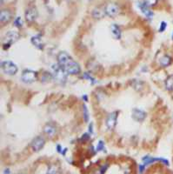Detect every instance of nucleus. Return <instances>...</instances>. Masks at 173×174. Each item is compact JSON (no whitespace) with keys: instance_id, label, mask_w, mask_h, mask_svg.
Returning <instances> with one entry per match:
<instances>
[{"instance_id":"16","label":"nucleus","mask_w":173,"mask_h":174,"mask_svg":"<svg viewBox=\"0 0 173 174\" xmlns=\"http://www.w3.org/2000/svg\"><path fill=\"white\" fill-rule=\"evenodd\" d=\"M32 43L38 49H41L42 50L44 48V43H43L40 36H34V37H32Z\"/></svg>"},{"instance_id":"13","label":"nucleus","mask_w":173,"mask_h":174,"mask_svg":"<svg viewBox=\"0 0 173 174\" xmlns=\"http://www.w3.org/2000/svg\"><path fill=\"white\" fill-rule=\"evenodd\" d=\"M110 31H111L112 36H113L115 38H116V39H120V38H121L122 33H121V30H120V28H119L118 25L115 24H111V26H110Z\"/></svg>"},{"instance_id":"20","label":"nucleus","mask_w":173,"mask_h":174,"mask_svg":"<svg viewBox=\"0 0 173 174\" xmlns=\"http://www.w3.org/2000/svg\"><path fill=\"white\" fill-rule=\"evenodd\" d=\"M143 3L146 6L151 7V6H154L158 4V0H143Z\"/></svg>"},{"instance_id":"10","label":"nucleus","mask_w":173,"mask_h":174,"mask_svg":"<svg viewBox=\"0 0 173 174\" xmlns=\"http://www.w3.org/2000/svg\"><path fill=\"white\" fill-rule=\"evenodd\" d=\"M132 118L136 121L142 122V121H143L145 119L146 113L145 111H141V110H138V109H133V111H132Z\"/></svg>"},{"instance_id":"2","label":"nucleus","mask_w":173,"mask_h":174,"mask_svg":"<svg viewBox=\"0 0 173 174\" xmlns=\"http://www.w3.org/2000/svg\"><path fill=\"white\" fill-rule=\"evenodd\" d=\"M52 69H53V78L55 79L59 82H65L66 80V72L59 65H52Z\"/></svg>"},{"instance_id":"17","label":"nucleus","mask_w":173,"mask_h":174,"mask_svg":"<svg viewBox=\"0 0 173 174\" xmlns=\"http://www.w3.org/2000/svg\"><path fill=\"white\" fill-rule=\"evenodd\" d=\"M139 8L141 9L142 12H143V14H145L148 18H152V16H153V12H152L151 11H150L149 8H148V6H146L143 3H142V4L139 5Z\"/></svg>"},{"instance_id":"12","label":"nucleus","mask_w":173,"mask_h":174,"mask_svg":"<svg viewBox=\"0 0 173 174\" xmlns=\"http://www.w3.org/2000/svg\"><path fill=\"white\" fill-rule=\"evenodd\" d=\"M44 132L49 137H53L57 132V129L52 124H47L44 127Z\"/></svg>"},{"instance_id":"1","label":"nucleus","mask_w":173,"mask_h":174,"mask_svg":"<svg viewBox=\"0 0 173 174\" xmlns=\"http://www.w3.org/2000/svg\"><path fill=\"white\" fill-rule=\"evenodd\" d=\"M64 71L66 72V74H70V75H75L80 72V66L79 65L75 62L71 57L64 65L61 66Z\"/></svg>"},{"instance_id":"26","label":"nucleus","mask_w":173,"mask_h":174,"mask_svg":"<svg viewBox=\"0 0 173 174\" xmlns=\"http://www.w3.org/2000/svg\"><path fill=\"white\" fill-rule=\"evenodd\" d=\"M48 174H56V169L54 166L50 167V169L48 171Z\"/></svg>"},{"instance_id":"23","label":"nucleus","mask_w":173,"mask_h":174,"mask_svg":"<svg viewBox=\"0 0 173 174\" xmlns=\"http://www.w3.org/2000/svg\"><path fill=\"white\" fill-rule=\"evenodd\" d=\"M83 117H84V120L85 122H87L89 119V113L87 111V108H86L85 105H83Z\"/></svg>"},{"instance_id":"27","label":"nucleus","mask_w":173,"mask_h":174,"mask_svg":"<svg viewBox=\"0 0 173 174\" xmlns=\"http://www.w3.org/2000/svg\"><path fill=\"white\" fill-rule=\"evenodd\" d=\"M107 167H108L107 165H104V167H102V168H101V171H100V173H101V174H104V173L105 172V170L107 169Z\"/></svg>"},{"instance_id":"22","label":"nucleus","mask_w":173,"mask_h":174,"mask_svg":"<svg viewBox=\"0 0 173 174\" xmlns=\"http://www.w3.org/2000/svg\"><path fill=\"white\" fill-rule=\"evenodd\" d=\"M167 28V23L164 22V21H162L161 22V24H160V27H159V32H163L166 30Z\"/></svg>"},{"instance_id":"9","label":"nucleus","mask_w":173,"mask_h":174,"mask_svg":"<svg viewBox=\"0 0 173 174\" xmlns=\"http://www.w3.org/2000/svg\"><path fill=\"white\" fill-rule=\"evenodd\" d=\"M117 118H118V113L117 112H111L109 114L106 119V125L109 129H114L117 124Z\"/></svg>"},{"instance_id":"11","label":"nucleus","mask_w":173,"mask_h":174,"mask_svg":"<svg viewBox=\"0 0 173 174\" xmlns=\"http://www.w3.org/2000/svg\"><path fill=\"white\" fill-rule=\"evenodd\" d=\"M11 12L8 10H2L0 14V19L2 24H7L11 19Z\"/></svg>"},{"instance_id":"14","label":"nucleus","mask_w":173,"mask_h":174,"mask_svg":"<svg viewBox=\"0 0 173 174\" xmlns=\"http://www.w3.org/2000/svg\"><path fill=\"white\" fill-rule=\"evenodd\" d=\"M105 10L101 8V7H96L93 11H92V17L94 18L97 19H100L103 18L105 16Z\"/></svg>"},{"instance_id":"4","label":"nucleus","mask_w":173,"mask_h":174,"mask_svg":"<svg viewBox=\"0 0 173 174\" xmlns=\"http://www.w3.org/2000/svg\"><path fill=\"white\" fill-rule=\"evenodd\" d=\"M104 10H105L106 15H108L109 17H111V18L116 17V16L118 15L119 12H120V8H119V6H118V5H116V4H113V3L108 4V5L105 6Z\"/></svg>"},{"instance_id":"3","label":"nucleus","mask_w":173,"mask_h":174,"mask_svg":"<svg viewBox=\"0 0 173 174\" xmlns=\"http://www.w3.org/2000/svg\"><path fill=\"white\" fill-rule=\"evenodd\" d=\"M2 70L8 75H15L18 72V66L11 61H5L1 64Z\"/></svg>"},{"instance_id":"21","label":"nucleus","mask_w":173,"mask_h":174,"mask_svg":"<svg viewBox=\"0 0 173 174\" xmlns=\"http://www.w3.org/2000/svg\"><path fill=\"white\" fill-rule=\"evenodd\" d=\"M53 78V75L50 74V72H44L43 74V77H42V80L44 82H46V81H50Z\"/></svg>"},{"instance_id":"19","label":"nucleus","mask_w":173,"mask_h":174,"mask_svg":"<svg viewBox=\"0 0 173 174\" xmlns=\"http://www.w3.org/2000/svg\"><path fill=\"white\" fill-rule=\"evenodd\" d=\"M158 158H153L151 157H145L143 158V165H149V164H151L155 161H158Z\"/></svg>"},{"instance_id":"28","label":"nucleus","mask_w":173,"mask_h":174,"mask_svg":"<svg viewBox=\"0 0 173 174\" xmlns=\"http://www.w3.org/2000/svg\"><path fill=\"white\" fill-rule=\"evenodd\" d=\"M143 170H145V165H139V172H140V174H142Z\"/></svg>"},{"instance_id":"7","label":"nucleus","mask_w":173,"mask_h":174,"mask_svg":"<svg viewBox=\"0 0 173 174\" xmlns=\"http://www.w3.org/2000/svg\"><path fill=\"white\" fill-rule=\"evenodd\" d=\"M44 139L42 137L35 138L32 142V148L34 152H39L44 146Z\"/></svg>"},{"instance_id":"18","label":"nucleus","mask_w":173,"mask_h":174,"mask_svg":"<svg viewBox=\"0 0 173 174\" xmlns=\"http://www.w3.org/2000/svg\"><path fill=\"white\" fill-rule=\"evenodd\" d=\"M164 85H165V89L167 91L170 92L173 90V75H170L167 77L164 82Z\"/></svg>"},{"instance_id":"5","label":"nucleus","mask_w":173,"mask_h":174,"mask_svg":"<svg viewBox=\"0 0 173 174\" xmlns=\"http://www.w3.org/2000/svg\"><path fill=\"white\" fill-rule=\"evenodd\" d=\"M19 38V35L17 32L15 31H10L8 32L5 37H4V45H10L13 43H15L18 39Z\"/></svg>"},{"instance_id":"6","label":"nucleus","mask_w":173,"mask_h":174,"mask_svg":"<svg viewBox=\"0 0 173 174\" xmlns=\"http://www.w3.org/2000/svg\"><path fill=\"white\" fill-rule=\"evenodd\" d=\"M22 80L25 83H32L37 79V73L31 70L24 71L22 73Z\"/></svg>"},{"instance_id":"24","label":"nucleus","mask_w":173,"mask_h":174,"mask_svg":"<svg viewBox=\"0 0 173 174\" xmlns=\"http://www.w3.org/2000/svg\"><path fill=\"white\" fill-rule=\"evenodd\" d=\"M14 24L17 27H22V24H23V22H22V19L20 17L17 18L14 21Z\"/></svg>"},{"instance_id":"29","label":"nucleus","mask_w":173,"mask_h":174,"mask_svg":"<svg viewBox=\"0 0 173 174\" xmlns=\"http://www.w3.org/2000/svg\"><path fill=\"white\" fill-rule=\"evenodd\" d=\"M172 39H173V33H172Z\"/></svg>"},{"instance_id":"25","label":"nucleus","mask_w":173,"mask_h":174,"mask_svg":"<svg viewBox=\"0 0 173 174\" xmlns=\"http://www.w3.org/2000/svg\"><path fill=\"white\" fill-rule=\"evenodd\" d=\"M97 149H98V151H102V150L104 149V142L100 141V142L98 143V147H97Z\"/></svg>"},{"instance_id":"30","label":"nucleus","mask_w":173,"mask_h":174,"mask_svg":"<svg viewBox=\"0 0 173 174\" xmlns=\"http://www.w3.org/2000/svg\"><path fill=\"white\" fill-rule=\"evenodd\" d=\"M125 174H128V173H125Z\"/></svg>"},{"instance_id":"15","label":"nucleus","mask_w":173,"mask_h":174,"mask_svg":"<svg viewBox=\"0 0 173 174\" xmlns=\"http://www.w3.org/2000/svg\"><path fill=\"white\" fill-rule=\"evenodd\" d=\"M171 63H172V59H171V57H170L169 55H164L159 60V64L163 67H167Z\"/></svg>"},{"instance_id":"8","label":"nucleus","mask_w":173,"mask_h":174,"mask_svg":"<svg viewBox=\"0 0 173 174\" xmlns=\"http://www.w3.org/2000/svg\"><path fill=\"white\" fill-rule=\"evenodd\" d=\"M25 18L28 22H33L38 18V11L35 7H30L28 8L25 11Z\"/></svg>"}]
</instances>
